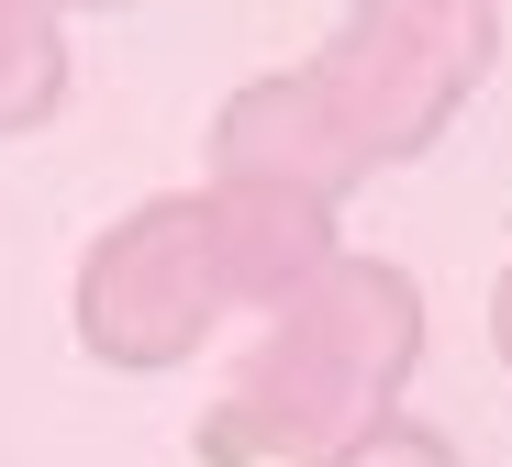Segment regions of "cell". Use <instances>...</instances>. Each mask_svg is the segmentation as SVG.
Here are the masks:
<instances>
[{"label": "cell", "instance_id": "cell-1", "mask_svg": "<svg viewBox=\"0 0 512 467\" xmlns=\"http://www.w3.org/2000/svg\"><path fill=\"white\" fill-rule=\"evenodd\" d=\"M56 23L45 12H0V134H23L56 112Z\"/></svg>", "mask_w": 512, "mask_h": 467}]
</instances>
